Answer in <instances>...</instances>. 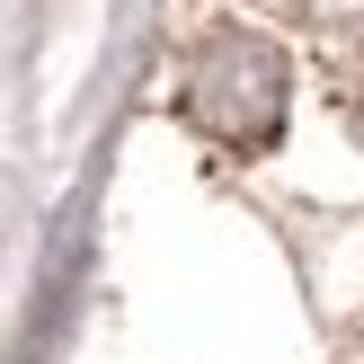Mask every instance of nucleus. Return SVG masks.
<instances>
[{"label": "nucleus", "mask_w": 364, "mask_h": 364, "mask_svg": "<svg viewBox=\"0 0 364 364\" xmlns=\"http://www.w3.org/2000/svg\"><path fill=\"white\" fill-rule=\"evenodd\" d=\"M178 107H187V124H205L213 142L258 151L284 124V53L267 45V36H249V27L205 36L196 63H187V80H178Z\"/></svg>", "instance_id": "1"}]
</instances>
